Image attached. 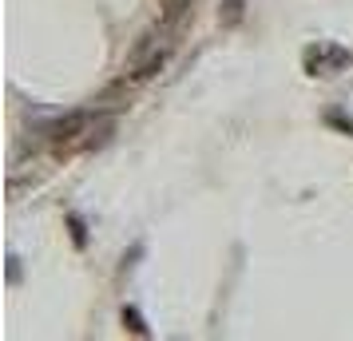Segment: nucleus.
Returning a JSON list of instances; mask_svg holds the SVG:
<instances>
[{"label": "nucleus", "mask_w": 353, "mask_h": 341, "mask_svg": "<svg viewBox=\"0 0 353 341\" xmlns=\"http://www.w3.org/2000/svg\"><path fill=\"white\" fill-rule=\"evenodd\" d=\"M350 64H353V56L345 48H337V44H321V48L305 52V68L314 76H334V72H345Z\"/></svg>", "instance_id": "nucleus-1"}, {"label": "nucleus", "mask_w": 353, "mask_h": 341, "mask_svg": "<svg viewBox=\"0 0 353 341\" xmlns=\"http://www.w3.org/2000/svg\"><path fill=\"white\" fill-rule=\"evenodd\" d=\"M88 119H92L88 112L60 115V119H52V123H44V135H48V139H56V143H64V139H76V135H80V131L88 127Z\"/></svg>", "instance_id": "nucleus-2"}, {"label": "nucleus", "mask_w": 353, "mask_h": 341, "mask_svg": "<svg viewBox=\"0 0 353 341\" xmlns=\"http://www.w3.org/2000/svg\"><path fill=\"white\" fill-rule=\"evenodd\" d=\"M242 17H246V0H223V8H219V24L223 28H239Z\"/></svg>", "instance_id": "nucleus-3"}, {"label": "nucleus", "mask_w": 353, "mask_h": 341, "mask_svg": "<svg viewBox=\"0 0 353 341\" xmlns=\"http://www.w3.org/2000/svg\"><path fill=\"white\" fill-rule=\"evenodd\" d=\"M163 64H167V48H159V52H151V56H147L143 64L135 68V80H151V76H155V72H159Z\"/></svg>", "instance_id": "nucleus-4"}, {"label": "nucleus", "mask_w": 353, "mask_h": 341, "mask_svg": "<svg viewBox=\"0 0 353 341\" xmlns=\"http://www.w3.org/2000/svg\"><path fill=\"white\" fill-rule=\"evenodd\" d=\"M123 325H128L131 333H139V338H151V325L143 322V313L135 306H123Z\"/></svg>", "instance_id": "nucleus-5"}, {"label": "nucleus", "mask_w": 353, "mask_h": 341, "mask_svg": "<svg viewBox=\"0 0 353 341\" xmlns=\"http://www.w3.org/2000/svg\"><path fill=\"white\" fill-rule=\"evenodd\" d=\"M187 8H191V0H163V24H175Z\"/></svg>", "instance_id": "nucleus-6"}, {"label": "nucleus", "mask_w": 353, "mask_h": 341, "mask_svg": "<svg viewBox=\"0 0 353 341\" xmlns=\"http://www.w3.org/2000/svg\"><path fill=\"white\" fill-rule=\"evenodd\" d=\"M68 227H72V238H76V246H83V242H88V230H83V223L76 218V214L68 218Z\"/></svg>", "instance_id": "nucleus-7"}, {"label": "nucleus", "mask_w": 353, "mask_h": 341, "mask_svg": "<svg viewBox=\"0 0 353 341\" xmlns=\"http://www.w3.org/2000/svg\"><path fill=\"white\" fill-rule=\"evenodd\" d=\"M8 278H12V282L20 278V258H8Z\"/></svg>", "instance_id": "nucleus-8"}]
</instances>
